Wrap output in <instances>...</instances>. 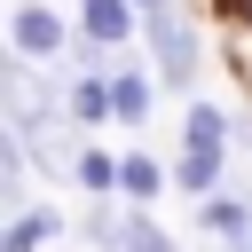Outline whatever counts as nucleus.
<instances>
[{"label":"nucleus","mask_w":252,"mask_h":252,"mask_svg":"<svg viewBox=\"0 0 252 252\" xmlns=\"http://www.w3.org/2000/svg\"><path fill=\"white\" fill-rule=\"evenodd\" d=\"M142 47H150V63H158L165 94H197V55H205L197 16H181L173 0H165V8H142Z\"/></svg>","instance_id":"f257e3e1"},{"label":"nucleus","mask_w":252,"mask_h":252,"mask_svg":"<svg viewBox=\"0 0 252 252\" xmlns=\"http://www.w3.org/2000/svg\"><path fill=\"white\" fill-rule=\"evenodd\" d=\"M71 32H79V16L55 8V0H16L8 8V47L32 55V63H63L71 55Z\"/></svg>","instance_id":"7ed1b4c3"},{"label":"nucleus","mask_w":252,"mask_h":252,"mask_svg":"<svg viewBox=\"0 0 252 252\" xmlns=\"http://www.w3.org/2000/svg\"><path fill=\"white\" fill-rule=\"evenodd\" d=\"M63 228H71V220H63V205L32 197L24 213H8V228H0V252H47V244H55Z\"/></svg>","instance_id":"39448f33"},{"label":"nucleus","mask_w":252,"mask_h":252,"mask_svg":"<svg viewBox=\"0 0 252 252\" xmlns=\"http://www.w3.org/2000/svg\"><path fill=\"white\" fill-rule=\"evenodd\" d=\"M102 79H110V110H118V126H126V134H142V126L158 118V94H165V79H158L150 47H118V63H110Z\"/></svg>","instance_id":"f03ea898"},{"label":"nucleus","mask_w":252,"mask_h":252,"mask_svg":"<svg viewBox=\"0 0 252 252\" xmlns=\"http://www.w3.org/2000/svg\"><path fill=\"white\" fill-rule=\"evenodd\" d=\"M220 47H228V71H236V87L252 94V24H236V16H220Z\"/></svg>","instance_id":"ddd939ff"},{"label":"nucleus","mask_w":252,"mask_h":252,"mask_svg":"<svg viewBox=\"0 0 252 252\" xmlns=\"http://www.w3.org/2000/svg\"><path fill=\"white\" fill-rule=\"evenodd\" d=\"M228 158H236V150H181V142H173V189H181V197L228 189Z\"/></svg>","instance_id":"6e6552de"},{"label":"nucleus","mask_w":252,"mask_h":252,"mask_svg":"<svg viewBox=\"0 0 252 252\" xmlns=\"http://www.w3.org/2000/svg\"><path fill=\"white\" fill-rule=\"evenodd\" d=\"M63 110H71L87 134L118 126V110H110V79H102V71H63Z\"/></svg>","instance_id":"423d86ee"},{"label":"nucleus","mask_w":252,"mask_h":252,"mask_svg":"<svg viewBox=\"0 0 252 252\" xmlns=\"http://www.w3.org/2000/svg\"><path fill=\"white\" fill-rule=\"evenodd\" d=\"M134 8H165V0H134Z\"/></svg>","instance_id":"2eb2a0df"},{"label":"nucleus","mask_w":252,"mask_h":252,"mask_svg":"<svg viewBox=\"0 0 252 252\" xmlns=\"http://www.w3.org/2000/svg\"><path fill=\"white\" fill-rule=\"evenodd\" d=\"M181 150H236L228 142V102L181 94Z\"/></svg>","instance_id":"1a4fd4ad"},{"label":"nucleus","mask_w":252,"mask_h":252,"mask_svg":"<svg viewBox=\"0 0 252 252\" xmlns=\"http://www.w3.org/2000/svg\"><path fill=\"white\" fill-rule=\"evenodd\" d=\"M71 189L79 197H118V150H79V165H71Z\"/></svg>","instance_id":"f8f14e48"},{"label":"nucleus","mask_w":252,"mask_h":252,"mask_svg":"<svg viewBox=\"0 0 252 252\" xmlns=\"http://www.w3.org/2000/svg\"><path fill=\"white\" fill-rule=\"evenodd\" d=\"M197 228H205L213 244H236V236H252V197H236V189H213V197H197Z\"/></svg>","instance_id":"9d476101"},{"label":"nucleus","mask_w":252,"mask_h":252,"mask_svg":"<svg viewBox=\"0 0 252 252\" xmlns=\"http://www.w3.org/2000/svg\"><path fill=\"white\" fill-rule=\"evenodd\" d=\"M173 189V158H150V150H118V197L126 205H158Z\"/></svg>","instance_id":"0eeeda50"},{"label":"nucleus","mask_w":252,"mask_h":252,"mask_svg":"<svg viewBox=\"0 0 252 252\" xmlns=\"http://www.w3.org/2000/svg\"><path fill=\"white\" fill-rule=\"evenodd\" d=\"M79 32H94L102 47H142V8L134 0H71Z\"/></svg>","instance_id":"20e7f679"},{"label":"nucleus","mask_w":252,"mask_h":252,"mask_svg":"<svg viewBox=\"0 0 252 252\" xmlns=\"http://www.w3.org/2000/svg\"><path fill=\"white\" fill-rule=\"evenodd\" d=\"M220 16H236V24H252V0H220Z\"/></svg>","instance_id":"4468645a"},{"label":"nucleus","mask_w":252,"mask_h":252,"mask_svg":"<svg viewBox=\"0 0 252 252\" xmlns=\"http://www.w3.org/2000/svg\"><path fill=\"white\" fill-rule=\"evenodd\" d=\"M118 205H126V197H118ZM118 252H181V236H173L150 205H126V213H118Z\"/></svg>","instance_id":"9b49d317"}]
</instances>
